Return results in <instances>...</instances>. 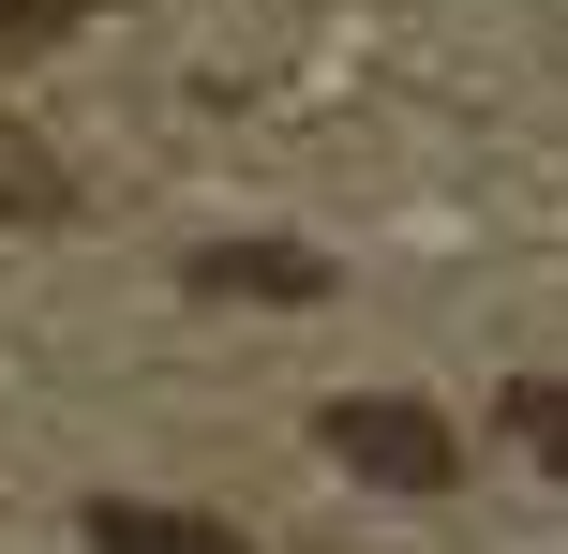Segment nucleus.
I'll return each instance as SVG.
<instances>
[{"label": "nucleus", "mask_w": 568, "mask_h": 554, "mask_svg": "<svg viewBox=\"0 0 568 554\" xmlns=\"http://www.w3.org/2000/svg\"><path fill=\"white\" fill-rule=\"evenodd\" d=\"M509 435H524V450H539V465L568 480V390H554V375H524V390H509Z\"/></svg>", "instance_id": "obj_4"}, {"label": "nucleus", "mask_w": 568, "mask_h": 554, "mask_svg": "<svg viewBox=\"0 0 568 554\" xmlns=\"http://www.w3.org/2000/svg\"><path fill=\"white\" fill-rule=\"evenodd\" d=\"M210 285H255V300H314L329 270H314V255H270V240H240V255H210Z\"/></svg>", "instance_id": "obj_3"}, {"label": "nucleus", "mask_w": 568, "mask_h": 554, "mask_svg": "<svg viewBox=\"0 0 568 554\" xmlns=\"http://www.w3.org/2000/svg\"><path fill=\"white\" fill-rule=\"evenodd\" d=\"M314 435H329V465H359L374 495H449V480H464V435L434 405H404V390H344Z\"/></svg>", "instance_id": "obj_1"}, {"label": "nucleus", "mask_w": 568, "mask_h": 554, "mask_svg": "<svg viewBox=\"0 0 568 554\" xmlns=\"http://www.w3.org/2000/svg\"><path fill=\"white\" fill-rule=\"evenodd\" d=\"M90 554H240V540H225V525H180V510H120V495H105V510H90Z\"/></svg>", "instance_id": "obj_2"}]
</instances>
